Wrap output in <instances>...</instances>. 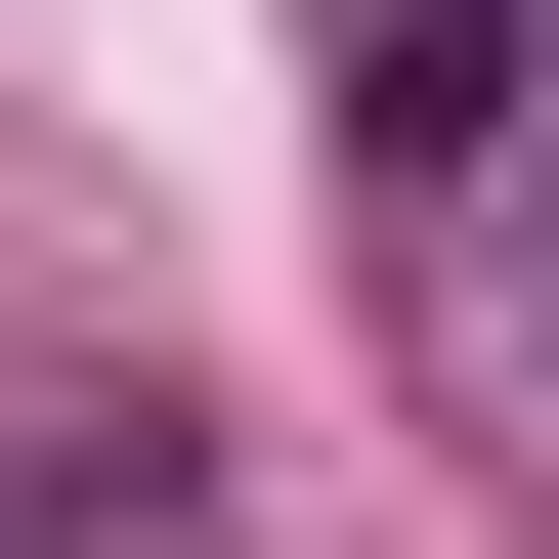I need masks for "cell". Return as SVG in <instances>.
Here are the masks:
<instances>
[{"instance_id":"cell-1","label":"cell","mask_w":559,"mask_h":559,"mask_svg":"<svg viewBox=\"0 0 559 559\" xmlns=\"http://www.w3.org/2000/svg\"><path fill=\"white\" fill-rule=\"evenodd\" d=\"M0 559H173V388H0Z\"/></svg>"},{"instance_id":"cell-2","label":"cell","mask_w":559,"mask_h":559,"mask_svg":"<svg viewBox=\"0 0 559 559\" xmlns=\"http://www.w3.org/2000/svg\"><path fill=\"white\" fill-rule=\"evenodd\" d=\"M430 301H474V345H516V388H559V130H516V173H474V215H430Z\"/></svg>"}]
</instances>
